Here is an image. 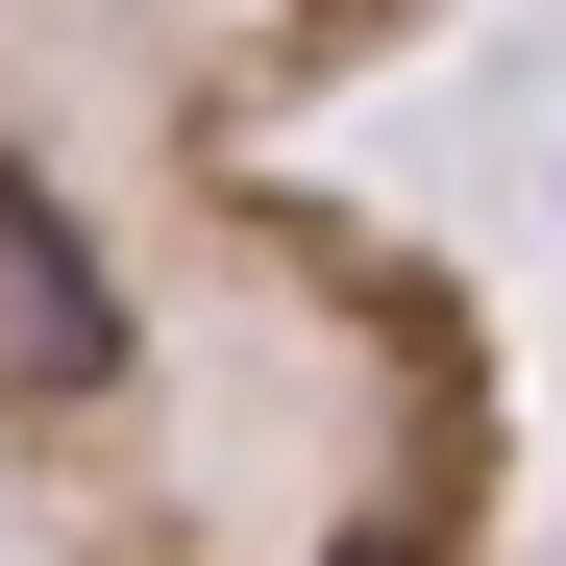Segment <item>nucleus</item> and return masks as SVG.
I'll list each match as a JSON object with an SVG mask.
<instances>
[{"instance_id":"nucleus-1","label":"nucleus","mask_w":566,"mask_h":566,"mask_svg":"<svg viewBox=\"0 0 566 566\" xmlns=\"http://www.w3.org/2000/svg\"><path fill=\"white\" fill-rule=\"evenodd\" d=\"M0 369H25V395H99L124 369V296L74 271V222L25 198V172H0Z\"/></svg>"}]
</instances>
